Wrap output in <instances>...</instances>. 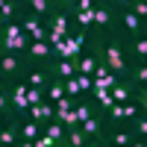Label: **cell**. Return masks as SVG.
<instances>
[{
    "label": "cell",
    "instance_id": "5",
    "mask_svg": "<svg viewBox=\"0 0 147 147\" xmlns=\"http://www.w3.org/2000/svg\"><path fill=\"white\" fill-rule=\"evenodd\" d=\"M6 88V97H9V106H12V112L18 115V121L27 115V109H30V103H27V82H24V77L21 80H15V82H9V85H3Z\"/></svg>",
    "mask_w": 147,
    "mask_h": 147
},
{
    "label": "cell",
    "instance_id": "29",
    "mask_svg": "<svg viewBox=\"0 0 147 147\" xmlns=\"http://www.w3.org/2000/svg\"><path fill=\"white\" fill-rule=\"evenodd\" d=\"M0 9H3V0H0ZM0 24H3V15H0Z\"/></svg>",
    "mask_w": 147,
    "mask_h": 147
},
{
    "label": "cell",
    "instance_id": "22",
    "mask_svg": "<svg viewBox=\"0 0 147 147\" xmlns=\"http://www.w3.org/2000/svg\"><path fill=\"white\" fill-rule=\"evenodd\" d=\"M77 85H80V91H82V97H88V94H91V88H94V82H91V77H80V74H77Z\"/></svg>",
    "mask_w": 147,
    "mask_h": 147
},
{
    "label": "cell",
    "instance_id": "30",
    "mask_svg": "<svg viewBox=\"0 0 147 147\" xmlns=\"http://www.w3.org/2000/svg\"><path fill=\"white\" fill-rule=\"evenodd\" d=\"M0 91H3V80H0Z\"/></svg>",
    "mask_w": 147,
    "mask_h": 147
},
{
    "label": "cell",
    "instance_id": "6",
    "mask_svg": "<svg viewBox=\"0 0 147 147\" xmlns=\"http://www.w3.org/2000/svg\"><path fill=\"white\" fill-rule=\"evenodd\" d=\"M21 30H24V35H30V41H47V27H44V21H38L35 15H30V12H24V15H21Z\"/></svg>",
    "mask_w": 147,
    "mask_h": 147
},
{
    "label": "cell",
    "instance_id": "10",
    "mask_svg": "<svg viewBox=\"0 0 147 147\" xmlns=\"http://www.w3.org/2000/svg\"><path fill=\"white\" fill-rule=\"evenodd\" d=\"M53 0H27L24 3V12H30V15H35L38 21H47L50 18V12H53Z\"/></svg>",
    "mask_w": 147,
    "mask_h": 147
},
{
    "label": "cell",
    "instance_id": "24",
    "mask_svg": "<svg viewBox=\"0 0 147 147\" xmlns=\"http://www.w3.org/2000/svg\"><path fill=\"white\" fill-rule=\"evenodd\" d=\"M53 106H56V112H71V109H74V100H71V97H62V100H56Z\"/></svg>",
    "mask_w": 147,
    "mask_h": 147
},
{
    "label": "cell",
    "instance_id": "14",
    "mask_svg": "<svg viewBox=\"0 0 147 147\" xmlns=\"http://www.w3.org/2000/svg\"><path fill=\"white\" fill-rule=\"evenodd\" d=\"M94 68H97L94 56L88 50H82V56L77 59V74H80V77H94Z\"/></svg>",
    "mask_w": 147,
    "mask_h": 147
},
{
    "label": "cell",
    "instance_id": "23",
    "mask_svg": "<svg viewBox=\"0 0 147 147\" xmlns=\"http://www.w3.org/2000/svg\"><path fill=\"white\" fill-rule=\"evenodd\" d=\"M32 147H62V144H56V141H53L50 136H47V132H41V136L32 141Z\"/></svg>",
    "mask_w": 147,
    "mask_h": 147
},
{
    "label": "cell",
    "instance_id": "20",
    "mask_svg": "<svg viewBox=\"0 0 147 147\" xmlns=\"http://www.w3.org/2000/svg\"><path fill=\"white\" fill-rule=\"evenodd\" d=\"M47 97H44V91L41 88H27V103L30 106H38V103H44Z\"/></svg>",
    "mask_w": 147,
    "mask_h": 147
},
{
    "label": "cell",
    "instance_id": "27",
    "mask_svg": "<svg viewBox=\"0 0 147 147\" xmlns=\"http://www.w3.org/2000/svg\"><path fill=\"white\" fill-rule=\"evenodd\" d=\"M100 147H115V144H109L106 138H100Z\"/></svg>",
    "mask_w": 147,
    "mask_h": 147
},
{
    "label": "cell",
    "instance_id": "7",
    "mask_svg": "<svg viewBox=\"0 0 147 147\" xmlns=\"http://www.w3.org/2000/svg\"><path fill=\"white\" fill-rule=\"evenodd\" d=\"M136 91H138V85L132 82L129 77H124V80H118L112 88H109V94H112V100L115 103H129L132 97H136Z\"/></svg>",
    "mask_w": 147,
    "mask_h": 147
},
{
    "label": "cell",
    "instance_id": "12",
    "mask_svg": "<svg viewBox=\"0 0 147 147\" xmlns=\"http://www.w3.org/2000/svg\"><path fill=\"white\" fill-rule=\"evenodd\" d=\"M127 129L132 132V138H141V141H147V112H138L136 118L127 124Z\"/></svg>",
    "mask_w": 147,
    "mask_h": 147
},
{
    "label": "cell",
    "instance_id": "17",
    "mask_svg": "<svg viewBox=\"0 0 147 147\" xmlns=\"http://www.w3.org/2000/svg\"><path fill=\"white\" fill-rule=\"evenodd\" d=\"M65 141L71 144V147H85V132L80 129V127H71V129H65Z\"/></svg>",
    "mask_w": 147,
    "mask_h": 147
},
{
    "label": "cell",
    "instance_id": "4",
    "mask_svg": "<svg viewBox=\"0 0 147 147\" xmlns=\"http://www.w3.org/2000/svg\"><path fill=\"white\" fill-rule=\"evenodd\" d=\"M91 30H94L97 35L115 32V3H94V12H91Z\"/></svg>",
    "mask_w": 147,
    "mask_h": 147
},
{
    "label": "cell",
    "instance_id": "1",
    "mask_svg": "<svg viewBox=\"0 0 147 147\" xmlns=\"http://www.w3.org/2000/svg\"><path fill=\"white\" fill-rule=\"evenodd\" d=\"M100 62L109 68V74H115L118 80L129 77V59L124 53V41L112 32V38H103L100 41Z\"/></svg>",
    "mask_w": 147,
    "mask_h": 147
},
{
    "label": "cell",
    "instance_id": "16",
    "mask_svg": "<svg viewBox=\"0 0 147 147\" xmlns=\"http://www.w3.org/2000/svg\"><path fill=\"white\" fill-rule=\"evenodd\" d=\"M44 97H47V103H56V100H62V97H65V85H62V80L50 77V82H47V91H44Z\"/></svg>",
    "mask_w": 147,
    "mask_h": 147
},
{
    "label": "cell",
    "instance_id": "9",
    "mask_svg": "<svg viewBox=\"0 0 147 147\" xmlns=\"http://www.w3.org/2000/svg\"><path fill=\"white\" fill-rule=\"evenodd\" d=\"M24 82H27V88H41V91H47L50 74H47L44 68H27V74H24Z\"/></svg>",
    "mask_w": 147,
    "mask_h": 147
},
{
    "label": "cell",
    "instance_id": "21",
    "mask_svg": "<svg viewBox=\"0 0 147 147\" xmlns=\"http://www.w3.org/2000/svg\"><path fill=\"white\" fill-rule=\"evenodd\" d=\"M0 115H3V118H18L15 112H12V106H9V97H6V88L0 91Z\"/></svg>",
    "mask_w": 147,
    "mask_h": 147
},
{
    "label": "cell",
    "instance_id": "15",
    "mask_svg": "<svg viewBox=\"0 0 147 147\" xmlns=\"http://www.w3.org/2000/svg\"><path fill=\"white\" fill-rule=\"evenodd\" d=\"M44 132L41 124H35V121H21V141H35Z\"/></svg>",
    "mask_w": 147,
    "mask_h": 147
},
{
    "label": "cell",
    "instance_id": "26",
    "mask_svg": "<svg viewBox=\"0 0 147 147\" xmlns=\"http://www.w3.org/2000/svg\"><path fill=\"white\" fill-rule=\"evenodd\" d=\"M85 147H100V141H97V138H91V141H85Z\"/></svg>",
    "mask_w": 147,
    "mask_h": 147
},
{
    "label": "cell",
    "instance_id": "3",
    "mask_svg": "<svg viewBox=\"0 0 147 147\" xmlns=\"http://www.w3.org/2000/svg\"><path fill=\"white\" fill-rule=\"evenodd\" d=\"M24 74H27V62H24L21 53H0V80H3V85L21 80Z\"/></svg>",
    "mask_w": 147,
    "mask_h": 147
},
{
    "label": "cell",
    "instance_id": "11",
    "mask_svg": "<svg viewBox=\"0 0 147 147\" xmlns=\"http://www.w3.org/2000/svg\"><path fill=\"white\" fill-rule=\"evenodd\" d=\"M103 138H106L109 144H115V147H129L132 141H136V138H132V132H129L127 127H115V129H109Z\"/></svg>",
    "mask_w": 147,
    "mask_h": 147
},
{
    "label": "cell",
    "instance_id": "25",
    "mask_svg": "<svg viewBox=\"0 0 147 147\" xmlns=\"http://www.w3.org/2000/svg\"><path fill=\"white\" fill-rule=\"evenodd\" d=\"M129 147H147V141H141V138H136V141H132Z\"/></svg>",
    "mask_w": 147,
    "mask_h": 147
},
{
    "label": "cell",
    "instance_id": "13",
    "mask_svg": "<svg viewBox=\"0 0 147 147\" xmlns=\"http://www.w3.org/2000/svg\"><path fill=\"white\" fill-rule=\"evenodd\" d=\"M94 112H97V106H94V100H88V97H82V100L74 103V115H77L80 124H82V121H88Z\"/></svg>",
    "mask_w": 147,
    "mask_h": 147
},
{
    "label": "cell",
    "instance_id": "28",
    "mask_svg": "<svg viewBox=\"0 0 147 147\" xmlns=\"http://www.w3.org/2000/svg\"><path fill=\"white\" fill-rule=\"evenodd\" d=\"M3 127H6V118H3V115H0V132H3Z\"/></svg>",
    "mask_w": 147,
    "mask_h": 147
},
{
    "label": "cell",
    "instance_id": "2",
    "mask_svg": "<svg viewBox=\"0 0 147 147\" xmlns=\"http://www.w3.org/2000/svg\"><path fill=\"white\" fill-rule=\"evenodd\" d=\"M118 30H124L127 38H141V35H147V24H141L132 15L127 3H115V32Z\"/></svg>",
    "mask_w": 147,
    "mask_h": 147
},
{
    "label": "cell",
    "instance_id": "8",
    "mask_svg": "<svg viewBox=\"0 0 147 147\" xmlns=\"http://www.w3.org/2000/svg\"><path fill=\"white\" fill-rule=\"evenodd\" d=\"M80 129L85 132V138H88V141H91V138H97V141H100V138L106 136V127H103V115H100V112H94L88 121H82V124H80Z\"/></svg>",
    "mask_w": 147,
    "mask_h": 147
},
{
    "label": "cell",
    "instance_id": "19",
    "mask_svg": "<svg viewBox=\"0 0 147 147\" xmlns=\"http://www.w3.org/2000/svg\"><path fill=\"white\" fill-rule=\"evenodd\" d=\"M127 9H129V12H132V15H136L141 24H147V3H144V0H129Z\"/></svg>",
    "mask_w": 147,
    "mask_h": 147
},
{
    "label": "cell",
    "instance_id": "18",
    "mask_svg": "<svg viewBox=\"0 0 147 147\" xmlns=\"http://www.w3.org/2000/svg\"><path fill=\"white\" fill-rule=\"evenodd\" d=\"M44 132H47V136H50L56 144H65V127H62V124L50 121V124H44Z\"/></svg>",
    "mask_w": 147,
    "mask_h": 147
}]
</instances>
